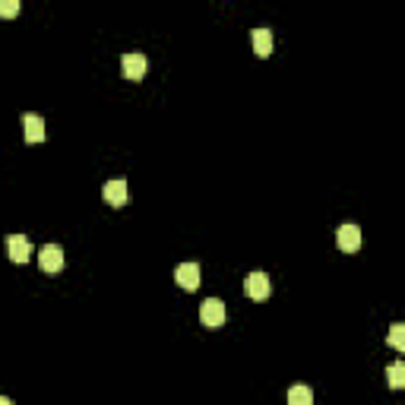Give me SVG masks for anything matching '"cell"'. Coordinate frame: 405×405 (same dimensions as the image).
<instances>
[{
    "instance_id": "cell-1",
    "label": "cell",
    "mask_w": 405,
    "mask_h": 405,
    "mask_svg": "<svg viewBox=\"0 0 405 405\" xmlns=\"http://www.w3.org/2000/svg\"><path fill=\"white\" fill-rule=\"evenodd\" d=\"M199 320H203V326H209V330H219L222 323L228 320L225 301H219V298H206L203 307H199Z\"/></svg>"
},
{
    "instance_id": "cell-4",
    "label": "cell",
    "mask_w": 405,
    "mask_h": 405,
    "mask_svg": "<svg viewBox=\"0 0 405 405\" xmlns=\"http://www.w3.org/2000/svg\"><path fill=\"white\" fill-rule=\"evenodd\" d=\"M105 203L108 206H127L130 203V187H127L124 178H114L105 184Z\"/></svg>"
},
{
    "instance_id": "cell-2",
    "label": "cell",
    "mask_w": 405,
    "mask_h": 405,
    "mask_svg": "<svg viewBox=\"0 0 405 405\" xmlns=\"http://www.w3.org/2000/svg\"><path fill=\"white\" fill-rule=\"evenodd\" d=\"M146 70H149V61H146V54H139V51H130V54L121 57V73L127 76V79H143Z\"/></svg>"
},
{
    "instance_id": "cell-9",
    "label": "cell",
    "mask_w": 405,
    "mask_h": 405,
    "mask_svg": "<svg viewBox=\"0 0 405 405\" xmlns=\"http://www.w3.org/2000/svg\"><path fill=\"white\" fill-rule=\"evenodd\" d=\"M174 279H178V285L184 291H197V285H199V266H197V263H181V266L174 269Z\"/></svg>"
},
{
    "instance_id": "cell-11",
    "label": "cell",
    "mask_w": 405,
    "mask_h": 405,
    "mask_svg": "<svg viewBox=\"0 0 405 405\" xmlns=\"http://www.w3.org/2000/svg\"><path fill=\"white\" fill-rule=\"evenodd\" d=\"M289 405H314V392H310V386L298 383L289 390Z\"/></svg>"
},
{
    "instance_id": "cell-10",
    "label": "cell",
    "mask_w": 405,
    "mask_h": 405,
    "mask_svg": "<svg viewBox=\"0 0 405 405\" xmlns=\"http://www.w3.org/2000/svg\"><path fill=\"white\" fill-rule=\"evenodd\" d=\"M250 45H254L257 57H269L273 54V32H269L266 26L254 29V32H250Z\"/></svg>"
},
{
    "instance_id": "cell-15",
    "label": "cell",
    "mask_w": 405,
    "mask_h": 405,
    "mask_svg": "<svg viewBox=\"0 0 405 405\" xmlns=\"http://www.w3.org/2000/svg\"><path fill=\"white\" fill-rule=\"evenodd\" d=\"M0 405H13V402H10V399H7V396H0Z\"/></svg>"
},
{
    "instance_id": "cell-5",
    "label": "cell",
    "mask_w": 405,
    "mask_h": 405,
    "mask_svg": "<svg viewBox=\"0 0 405 405\" xmlns=\"http://www.w3.org/2000/svg\"><path fill=\"white\" fill-rule=\"evenodd\" d=\"M7 254L13 263H29V257H32V240L26 238V234H10L7 238Z\"/></svg>"
},
{
    "instance_id": "cell-3",
    "label": "cell",
    "mask_w": 405,
    "mask_h": 405,
    "mask_svg": "<svg viewBox=\"0 0 405 405\" xmlns=\"http://www.w3.org/2000/svg\"><path fill=\"white\" fill-rule=\"evenodd\" d=\"M269 291H273V285H269V275L266 273H250L247 279H244V295L254 298V301L269 298Z\"/></svg>"
},
{
    "instance_id": "cell-7",
    "label": "cell",
    "mask_w": 405,
    "mask_h": 405,
    "mask_svg": "<svg viewBox=\"0 0 405 405\" xmlns=\"http://www.w3.org/2000/svg\"><path fill=\"white\" fill-rule=\"evenodd\" d=\"M38 266H42L45 273H57V269L63 266V250H61V244H45V247L38 250Z\"/></svg>"
},
{
    "instance_id": "cell-12",
    "label": "cell",
    "mask_w": 405,
    "mask_h": 405,
    "mask_svg": "<svg viewBox=\"0 0 405 405\" xmlns=\"http://www.w3.org/2000/svg\"><path fill=\"white\" fill-rule=\"evenodd\" d=\"M386 380H390L392 390H402V386H405V364L402 361L390 364V367H386Z\"/></svg>"
},
{
    "instance_id": "cell-13",
    "label": "cell",
    "mask_w": 405,
    "mask_h": 405,
    "mask_svg": "<svg viewBox=\"0 0 405 405\" xmlns=\"http://www.w3.org/2000/svg\"><path fill=\"white\" fill-rule=\"evenodd\" d=\"M390 345L396 351H405V326L402 323H392L390 326Z\"/></svg>"
},
{
    "instance_id": "cell-14",
    "label": "cell",
    "mask_w": 405,
    "mask_h": 405,
    "mask_svg": "<svg viewBox=\"0 0 405 405\" xmlns=\"http://www.w3.org/2000/svg\"><path fill=\"white\" fill-rule=\"evenodd\" d=\"M20 13V0H0V16H16Z\"/></svg>"
},
{
    "instance_id": "cell-8",
    "label": "cell",
    "mask_w": 405,
    "mask_h": 405,
    "mask_svg": "<svg viewBox=\"0 0 405 405\" xmlns=\"http://www.w3.org/2000/svg\"><path fill=\"white\" fill-rule=\"evenodd\" d=\"M22 137H26V143H42L45 139V121L38 114H22Z\"/></svg>"
},
{
    "instance_id": "cell-6",
    "label": "cell",
    "mask_w": 405,
    "mask_h": 405,
    "mask_svg": "<svg viewBox=\"0 0 405 405\" xmlns=\"http://www.w3.org/2000/svg\"><path fill=\"white\" fill-rule=\"evenodd\" d=\"M336 244L345 250V254H358V247H361V228L351 225V222H345L336 234Z\"/></svg>"
}]
</instances>
